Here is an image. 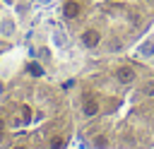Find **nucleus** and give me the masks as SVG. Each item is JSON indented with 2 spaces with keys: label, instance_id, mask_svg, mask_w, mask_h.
Listing matches in <instances>:
<instances>
[{
  "label": "nucleus",
  "instance_id": "f257e3e1",
  "mask_svg": "<svg viewBox=\"0 0 154 149\" xmlns=\"http://www.w3.org/2000/svg\"><path fill=\"white\" fill-rule=\"evenodd\" d=\"M70 113L63 91L29 65L0 84V149H67Z\"/></svg>",
  "mask_w": 154,
  "mask_h": 149
},
{
  "label": "nucleus",
  "instance_id": "f03ea898",
  "mask_svg": "<svg viewBox=\"0 0 154 149\" xmlns=\"http://www.w3.org/2000/svg\"><path fill=\"white\" fill-rule=\"evenodd\" d=\"M111 77L118 82V84H132L135 82V77H137V70L132 67V65H118L113 72H111Z\"/></svg>",
  "mask_w": 154,
  "mask_h": 149
},
{
  "label": "nucleus",
  "instance_id": "20e7f679",
  "mask_svg": "<svg viewBox=\"0 0 154 149\" xmlns=\"http://www.w3.org/2000/svg\"><path fill=\"white\" fill-rule=\"evenodd\" d=\"M140 53H142V55H149V53H154V43H144V46L140 48Z\"/></svg>",
  "mask_w": 154,
  "mask_h": 149
},
{
  "label": "nucleus",
  "instance_id": "7ed1b4c3",
  "mask_svg": "<svg viewBox=\"0 0 154 149\" xmlns=\"http://www.w3.org/2000/svg\"><path fill=\"white\" fill-rule=\"evenodd\" d=\"M140 96H147V99L154 96V79H147V82L140 87Z\"/></svg>",
  "mask_w": 154,
  "mask_h": 149
},
{
  "label": "nucleus",
  "instance_id": "39448f33",
  "mask_svg": "<svg viewBox=\"0 0 154 149\" xmlns=\"http://www.w3.org/2000/svg\"><path fill=\"white\" fill-rule=\"evenodd\" d=\"M147 2H154V0H147Z\"/></svg>",
  "mask_w": 154,
  "mask_h": 149
}]
</instances>
